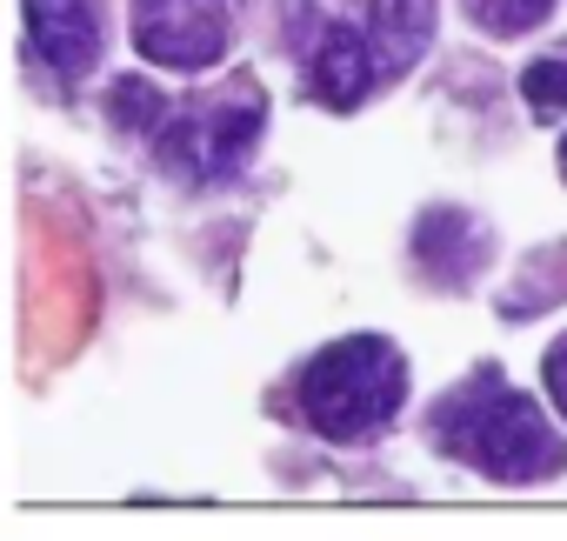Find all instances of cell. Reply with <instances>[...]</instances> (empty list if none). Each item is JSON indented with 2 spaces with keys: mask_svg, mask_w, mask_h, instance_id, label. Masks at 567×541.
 <instances>
[{
  "mask_svg": "<svg viewBox=\"0 0 567 541\" xmlns=\"http://www.w3.org/2000/svg\"><path fill=\"white\" fill-rule=\"evenodd\" d=\"M434 441L494 481H540L567 468V441L547 428L534 395H514L501 381V368H481L467 388H454L434 408Z\"/></svg>",
  "mask_w": 567,
  "mask_h": 541,
  "instance_id": "cell-1",
  "label": "cell"
},
{
  "mask_svg": "<svg viewBox=\"0 0 567 541\" xmlns=\"http://www.w3.org/2000/svg\"><path fill=\"white\" fill-rule=\"evenodd\" d=\"M401 395H408V368H401V348L381 335H348V341L321 348L301 375V415L328 441L381 435L394 421Z\"/></svg>",
  "mask_w": 567,
  "mask_h": 541,
  "instance_id": "cell-2",
  "label": "cell"
},
{
  "mask_svg": "<svg viewBox=\"0 0 567 541\" xmlns=\"http://www.w3.org/2000/svg\"><path fill=\"white\" fill-rule=\"evenodd\" d=\"M267 127V101L240 81L227 101H181L154 127V154L187 181H227Z\"/></svg>",
  "mask_w": 567,
  "mask_h": 541,
  "instance_id": "cell-3",
  "label": "cell"
},
{
  "mask_svg": "<svg viewBox=\"0 0 567 541\" xmlns=\"http://www.w3.org/2000/svg\"><path fill=\"white\" fill-rule=\"evenodd\" d=\"M134 48L161 68L200 74L227 54V14L214 0H141L134 14Z\"/></svg>",
  "mask_w": 567,
  "mask_h": 541,
  "instance_id": "cell-4",
  "label": "cell"
},
{
  "mask_svg": "<svg viewBox=\"0 0 567 541\" xmlns=\"http://www.w3.org/2000/svg\"><path fill=\"white\" fill-rule=\"evenodd\" d=\"M21 8H28L34 54L61 81L94 74V61H101V14H94V0H21Z\"/></svg>",
  "mask_w": 567,
  "mask_h": 541,
  "instance_id": "cell-5",
  "label": "cell"
},
{
  "mask_svg": "<svg viewBox=\"0 0 567 541\" xmlns=\"http://www.w3.org/2000/svg\"><path fill=\"white\" fill-rule=\"evenodd\" d=\"M315 101L321 108H334V114H348V108H361L368 101V88L381 81V61H374V41L361 34V28H321V41H315Z\"/></svg>",
  "mask_w": 567,
  "mask_h": 541,
  "instance_id": "cell-6",
  "label": "cell"
},
{
  "mask_svg": "<svg viewBox=\"0 0 567 541\" xmlns=\"http://www.w3.org/2000/svg\"><path fill=\"white\" fill-rule=\"evenodd\" d=\"M481 247H487V234H481V221H474V214H461V207H427V214L414 221L421 275H434L441 288H461V282L474 275Z\"/></svg>",
  "mask_w": 567,
  "mask_h": 541,
  "instance_id": "cell-7",
  "label": "cell"
},
{
  "mask_svg": "<svg viewBox=\"0 0 567 541\" xmlns=\"http://www.w3.org/2000/svg\"><path fill=\"white\" fill-rule=\"evenodd\" d=\"M520 94H527V108H534L540 121L567 114V54H540V61L520 74Z\"/></svg>",
  "mask_w": 567,
  "mask_h": 541,
  "instance_id": "cell-8",
  "label": "cell"
},
{
  "mask_svg": "<svg viewBox=\"0 0 567 541\" xmlns=\"http://www.w3.org/2000/svg\"><path fill=\"white\" fill-rule=\"evenodd\" d=\"M467 8L487 34H527L554 14V0H467Z\"/></svg>",
  "mask_w": 567,
  "mask_h": 541,
  "instance_id": "cell-9",
  "label": "cell"
},
{
  "mask_svg": "<svg viewBox=\"0 0 567 541\" xmlns=\"http://www.w3.org/2000/svg\"><path fill=\"white\" fill-rule=\"evenodd\" d=\"M114 121L121 127H161V114H167V94L161 88H147V81H114Z\"/></svg>",
  "mask_w": 567,
  "mask_h": 541,
  "instance_id": "cell-10",
  "label": "cell"
},
{
  "mask_svg": "<svg viewBox=\"0 0 567 541\" xmlns=\"http://www.w3.org/2000/svg\"><path fill=\"white\" fill-rule=\"evenodd\" d=\"M540 381H547V395H554V408L567 415V335L547 348V361H540Z\"/></svg>",
  "mask_w": 567,
  "mask_h": 541,
  "instance_id": "cell-11",
  "label": "cell"
},
{
  "mask_svg": "<svg viewBox=\"0 0 567 541\" xmlns=\"http://www.w3.org/2000/svg\"><path fill=\"white\" fill-rule=\"evenodd\" d=\"M560 174H567V141H560Z\"/></svg>",
  "mask_w": 567,
  "mask_h": 541,
  "instance_id": "cell-12",
  "label": "cell"
}]
</instances>
